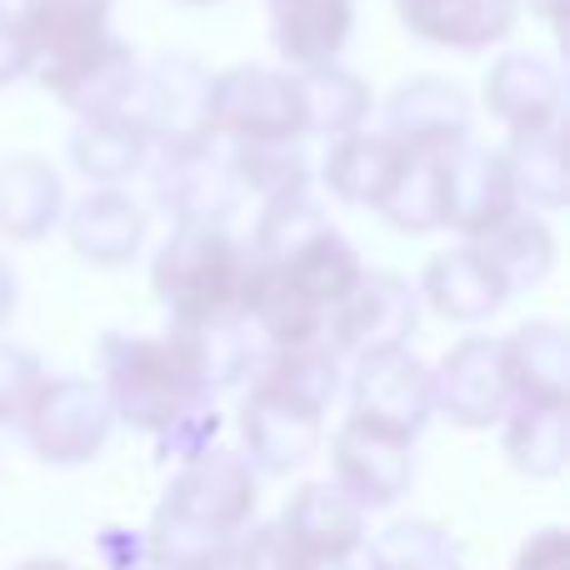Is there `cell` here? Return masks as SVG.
Masks as SVG:
<instances>
[{
  "label": "cell",
  "instance_id": "cell-1",
  "mask_svg": "<svg viewBox=\"0 0 570 570\" xmlns=\"http://www.w3.org/2000/svg\"><path fill=\"white\" fill-rule=\"evenodd\" d=\"M100 391H106L116 425L156 435L160 461H190L216 445L220 411L206 355L196 335L170 325L166 335H100Z\"/></svg>",
  "mask_w": 570,
  "mask_h": 570
},
{
  "label": "cell",
  "instance_id": "cell-2",
  "mask_svg": "<svg viewBox=\"0 0 570 570\" xmlns=\"http://www.w3.org/2000/svg\"><path fill=\"white\" fill-rule=\"evenodd\" d=\"M261 505V475L240 451L206 445L180 461L146 525L150 570H230Z\"/></svg>",
  "mask_w": 570,
  "mask_h": 570
},
{
  "label": "cell",
  "instance_id": "cell-3",
  "mask_svg": "<svg viewBox=\"0 0 570 570\" xmlns=\"http://www.w3.org/2000/svg\"><path fill=\"white\" fill-rule=\"evenodd\" d=\"M246 395H240V455L256 475H291L321 451L325 411L341 391V355L331 345L305 351H261L250 355Z\"/></svg>",
  "mask_w": 570,
  "mask_h": 570
},
{
  "label": "cell",
  "instance_id": "cell-4",
  "mask_svg": "<svg viewBox=\"0 0 570 570\" xmlns=\"http://www.w3.org/2000/svg\"><path fill=\"white\" fill-rule=\"evenodd\" d=\"M30 76L76 116H110L136 80V50L110 36V0H20Z\"/></svg>",
  "mask_w": 570,
  "mask_h": 570
},
{
  "label": "cell",
  "instance_id": "cell-5",
  "mask_svg": "<svg viewBox=\"0 0 570 570\" xmlns=\"http://www.w3.org/2000/svg\"><path fill=\"white\" fill-rule=\"evenodd\" d=\"M250 281H256V261L246 240H236L226 226H176L150 266L156 301L180 331L240 325Z\"/></svg>",
  "mask_w": 570,
  "mask_h": 570
},
{
  "label": "cell",
  "instance_id": "cell-6",
  "mask_svg": "<svg viewBox=\"0 0 570 570\" xmlns=\"http://www.w3.org/2000/svg\"><path fill=\"white\" fill-rule=\"evenodd\" d=\"M210 80L216 76H206L200 60L160 56L150 66H136L120 116L136 120L160 156L210 146L216 140V130H210Z\"/></svg>",
  "mask_w": 570,
  "mask_h": 570
},
{
  "label": "cell",
  "instance_id": "cell-7",
  "mask_svg": "<svg viewBox=\"0 0 570 570\" xmlns=\"http://www.w3.org/2000/svg\"><path fill=\"white\" fill-rule=\"evenodd\" d=\"M110 431H116V411L86 375H46L20 421L30 455L46 465H90L110 445Z\"/></svg>",
  "mask_w": 570,
  "mask_h": 570
},
{
  "label": "cell",
  "instance_id": "cell-8",
  "mask_svg": "<svg viewBox=\"0 0 570 570\" xmlns=\"http://www.w3.org/2000/svg\"><path fill=\"white\" fill-rule=\"evenodd\" d=\"M415 481V441L345 415L331 435V485L361 511H391Z\"/></svg>",
  "mask_w": 570,
  "mask_h": 570
},
{
  "label": "cell",
  "instance_id": "cell-9",
  "mask_svg": "<svg viewBox=\"0 0 570 570\" xmlns=\"http://www.w3.org/2000/svg\"><path fill=\"white\" fill-rule=\"evenodd\" d=\"M210 130L216 140H305L295 76L266 66H236L210 80Z\"/></svg>",
  "mask_w": 570,
  "mask_h": 570
},
{
  "label": "cell",
  "instance_id": "cell-10",
  "mask_svg": "<svg viewBox=\"0 0 570 570\" xmlns=\"http://www.w3.org/2000/svg\"><path fill=\"white\" fill-rule=\"evenodd\" d=\"M421 325V295L395 271H365L355 291L331 315V351L341 361H365L381 351H405Z\"/></svg>",
  "mask_w": 570,
  "mask_h": 570
},
{
  "label": "cell",
  "instance_id": "cell-11",
  "mask_svg": "<svg viewBox=\"0 0 570 570\" xmlns=\"http://www.w3.org/2000/svg\"><path fill=\"white\" fill-rule=\"evenodd\" d=\"M351 415L375 421V425H385V431L415 441L435 415L431 365H425L421 355H411V345H405V351H381V355L355 361V371H351Z\"/></svg>",
  "mask_w": 570,
  "mask_h": 570
},
{
  "label": "cell",
  "instance_id": "cell-12",
  "mask_svg": "<svg viewBox=\"0 0 570 570\" xmlns=\"http://www.w3.org/2000/svg\"><path fill=\"white\" fill-rule=\"evenodd\" d=\"M150 196L176 226H226L246 190L220 140H210V146L160 156V166L150 170Z\"/></svg>",
  "mask_w": 570,
  "mask_h": 570
},
{
  "label": "cell",
  "instance_id": "cell-13",
  "mask_svg": "<svg viewBox=\"0 0 570 570\" xmlns=\"http://www.w3.org/2000/svg\"><path fill=\"white\" fill-rule=\"evenodd\" d=\"M435 415H445L461 431H491L511 411V385H505L501 341L491 335H465L435 365Z\"/></svg>",
  "mask_w": 570,
  "mask_h": 570
},
{
  "label": "cell",
  "instance_id": "cell-14",
  "mask_svg": "<svg viewBox=\"0 0 570 570\" xmlns=\"http://www.w3.org/2000/svg\"><path fill=\"white\" fill-rule=\"evenodd\" d=\"M381 130L411 156H451L471 140V96L445 76H415L385 96Z\"/></svg>",
  "mask_w": 570,
  "mask_h": 570
},
{
  "label": "cell",
  "instance_id": "cell-15",
  "mask_svg": "<svg viewBox=\"0 0 570 570\" xmlns=\"http://www.w3.org/2000/svg\"><path fill=\"white\" fill-rule=\"evenodd\" d=\"M511 210H521L511 180V160L501 146H455L445 156V230L465 240H481L485 230H495Z\"/></svg>",
  "mask_w": 570,
  "mask_h": 570
},
{
  "label": "cell",
  "instance_id": "cell-16",
  "mask_svg": "<svg viewBox=\"0 0 570 570\" xmlns=\"http://www.w3.org/2000/svg\"><path fill=\"white\" fill-rule=\"evenodd\" d=\"M276 525L311 561L335 566V570H351V561L365 551V511L351 495L335 491L331 481H305L285 501Z\"/></svg>",
  "mask_w": 570,
  "mask_h": 570
},
{
  "label": "cell",
  "instance_id": "cell-17",
  "mask_svg": "<svg viewBox=\"0 0 570 570\" xmlns=\"http://www.w3.org/2000/svg\"><path fill=\"white\" fill-rule=\"evenodd\" d=\"M266 281H276L291 301H301L305 311H315L325 325H331V315L341 311V301L355 291V281L365 276L361 256H355V246L341 236L335 226L315 230L305 246H295L285 261L276 266H256Z\"/></svg>",
  "mask_w": 570,
  "mask_h": 570
},
{
  "label": "cell",
  "instance_id": "cell-18",
  "mask_svg": "<svg viewBox=\"0 0 570 570\" xmlns=\"http://www.w3.org/2000/svg\"><path fill=\"white\" fill-rule=\"evenodd\" d=\"M415 295H421L441 321H455V325H481L511 301L501 271L485 261V250L475 246V240H461V246L431 256Z\"/></svg>",
  "mask_w": 570,
  "mask_h": 570
},
{
  "label": "cell",
  "instance_id": "cell-19",
  "mask_svg": "<svg viewBox=\"0 0 570 570\" xmlns=\"http://www.w3.org/2000/svg\"><path fill=\"white\" fill-rule=\"evenodd\" d=\"M485 106H491V116L501 126H511V136L561 126L566 110L561 70L546 56H531V50H505L491 66V76H485Z\"/></svg>",
  "mask_w": 570,
  "mask_h": 570
},
{
  "label": "cell",
  "instance_id": "cell-20",
  "mask_svg": "<svg viewBox=\"0 0 570 570\" xmlns=\"http://www.w3.org/2000/svg\"><path fill=\"white\" fill-rule=\"evenodd\" d=\"M511 405H570V341L566 325L525 321L501 341Z\"/></svg>",
  "mask_w": 570,
  "mask_h": 570
},
{
  "label": "cell",
  "instance_id": "cell-21",
  "mask_svg": "<svg viewBox=\"0 0 570 570\" xmlns=\"http://www.w3.org/2000/svg\"><path fill=\"white\" fill-rule=\"evenodd\" d=\"M395 16L415 40L451 50H491L515 30L521 0H395Z\"/></svg>",
  "mask_w": 570,
  "mask_h": 570
},
{
  "label": "cell",
  "instance_id": "cell-22",
  "mask_svg": "<svg viewBox=\"0 0 570 570\" xmlns=\"http://www.w3.org/2000/svg\"><path fill=\"white\" fill-rule=\"evenodd\" d=\"M405 156H411V150H401L385 130H351V136L331 140V156H325L321 176L335 200L381 210V200L391 196L395 176H401Z\"/></svg>",
  "mask_w": 570,
  "mask_h": 570
},
{
  "label": "cell",
  "instance_id": "cell-23",
  "mask_svg": "<svg viewBox=\"0 0 570 570\" xmlns=\"http://www.w3.org/2000/svg\"><path fill=\"white\" fill-rule=\"evenodd\" d=\"M70 246L90 266H126L146 240V210L120 186H100L70 210Z\"/></svg>",
  "mask_w": 570,
  "mask_h": 570
},
{
  "label": "cell",
  "instance_id": "cell-24",
  "mask_svg": "<svg viewBox=\"0 0 570 570\" xmlns=\"http://www.w3.org/2000/svg\"><path fill=\"white\" fill-rule=\"evenodd\" d=\"M355 26L351 0H271V36L295 70L331 66Z\"/></svg>",
  "mask_w": 570,
  "mask_h": 570
},
{
  "label": "cell",
  "instance_id": "cell-25",
  "mask_svg": "<svg viewBox=\"0 0 570 570\" xmlns=\"http://www.w3.org/2000/svg\"><path fill=\"white\" fill-rule=\"evenodd\" d=\"M60 216H66V190H60L56 166H46L40 156L0 160V236L30 246L50 236Z\"/></svg>",
  "mask_w": 570,
  "mask_h": 570
},
{
  "label": "cell",
  "instance_id": "cell-26",
  "mask_svg": "<svg viewBox=\"0 0 570 570\" xmlns=\"http://www.w3.org/2000/svg\"><path fill=\"white\" fill-rule=\"evenodd\" d=\"M150 136L130 116L110 110V116H80V126L70 130V166L96 186H120L136 170H146L150 160Z\"/></svg>",
  "mask_w": 570,
  "mask_h": 570
},
{
  "label": "cell",
  "instance_id": "cell-27",
  "mask_svg": "<svg viewBox=\"0 0 570 570\" xmlns=\"http://www.w3.org/2000/svg\"><path fill=\"white\" fill-rule=\"evenodd\" d=\"M295 90H301L305 136H325V140H341V136H351V130H365L371 106H375L371 86H365L355 70H345L341 60L295 70Z\"/></svg>",
  "mask_w": 570,
  "mask_h": 570
},
{
  "label": "cell",
  "instance_id": "cell-28",
  "mask_svg": "<svg viewBox=\"0 0 570 570\" xmlns=\"http://www.w3.org/2000/svg\"><path fill=\"white\" fill-rule=\"evenodd\" d=\"M475 246L485 250L495 271H501L505 291H535L556 271V236L535 210H511L495 230H485Z\"/></svg>",
  "mask_w": 570,
  "mask_h": 570
},
{
  "label": "cell",
  "instance_id": "cell-29",
  "mask_svg": "<svg viewBox=\"0 0 570 570\" xmlns=\"http://www.w3.org/2000/svg\"><path fill=\"white\" fill-rule=\"evenodd\" d=\"M566 405H511L501 421V451L531 481H551L566 471Z\"/></svg>",
  "mask_w": 570,
  "mask_h": 570
},
{
  "label": "cell",
  "instance_id": "cell-30",
  "mask_svg": "<svg viewBox=\"0 0 570 570\" xmlns=\"http://www.w3.org/2000/svg\"><path fill=\"white\" fill-rule=\"evenodd\" d=\"M505 160H511L515 200H525L531 210H561L566 200H570L561 126H546V130H525V136H511V146H505Z\"/></svg>",
  "mask_w": 570,
  "mask_h": 570
},
{
  "label": "cell",
  "instance_id": "cell-31",
  "mask_svg": "<svg viewBox=\"0 0 570 570\" xmlns=\"http://www.w3.org/2000/svg\"><path fill=\"white\" fill-rule=\"evenodd\" d=\"M381 220L401 236L445 230V156H405L391 196L381 200Z\"/></svg>",
  "mask_w": 570,
  "mask_h": 570
},
{
  "label": "cell",
  "instance_id": "cell-32",
  "mask_svg": "<svg viewBox=\"0 0 570 570\" xmlns=\"http://www.w3.org/2000/svg\"><path fill=\"white\" fill-rule=\"evenodd\" d=\"M365 570H461V546L435 521H395L365 535Z\"/></svg>",
  "mask_w": 570,
  "mask_h": 570
},
{
  "label": "cell",
  "instance_id": "cell-33",
  "mask_svg": "<svg viewBox=\"0 0 570 570\" xmlns=\"http://www.w3.org/2000/svg\"><path fill=\"white\" fill-rule=\"evenodd\" d=\"M325 226H331V216H325V206L311 196V186L281 190V196H266L261 220H256V236H250L246 250L256 266H276V261H285L295 246H305V240Z\"/></svg>",
  "mask_w": 570,
  "mask_h": 570
},
{
  "label": "cell",
  "instance_id": "cell-34",
  "mask_svg": "<svg viewBox=\"0 0 570 570\" xmlns=\"http://www.w3.org/2000/svg\"><path fill=\"white\" fill-rule=\"evenodd\" d=\"M226 156L240 190L250 196H281V190L311 186V160H305L301 140H236L226 146Z\"/></svg>",
  "mask_w": 570,
  "mask_h": 570
},
{
  "label": "cell",
  "instance_id": "cell-35",
  "mask_svg": "<svg viewBox=\"0 0 570 570\" xmlns=\"http://www.w3.org/2000/svg\"><path fill=\"white\" fill-rule=\"evenodd\" d=\"M40 385H46L40 355L16 341H0V425H16L20 431V421H26Z\"/></svg>",
  "mask_w": 570,
  "mask_h": 570
},
{
  "label": "cell",
  "instance_id": "cell-36",
  "mask_svg": "<svg viewBox=\"0 0 570 570\" xmlns=\"http://www.w3.org/2000/svg\"><path fill=\"white\" fill-rule=\"evenodd\" d=\"M230 570H335V566L311 561L276 521H266V525H250V531L240 535L236 556H230Z\"/></svg>",
  "mask_w": 570,
  "mask_h": 570
},
{
  "label": "cell",
  "instance_id": "cell-37",
  "mask_svg": "<svg viewBox=\"0 0 570 570\" xmlns=\"http://www.w3.org/2000/svg\"><path fill=\"white\" fill-rule=\"evenodd\" d=\"M515 570H570V535L561 525H546L515 551Z\"/></svg>",
  "mask_w": 570,
  "mask_h": 570
},
{
  "label": "cell",
  "instance_id": "cell-38",
  "mask_svg": "<svg viewBox=\"0 0 570 570\" xmlns=\"http://www.w3.org/2000/svg\"><path fill=\"white\" fill-rule=\"evenodd\" d=\"M20 76H30V50L26 36H20L16 10H0V86H10Z\"/></svg>",
  "mask_w": 570,
  "mask_h": 570
},
{
  "label": "cell",
  "instance_id": "cell-39",
  "mask_svg": "<svg viewBox=\"0 0 570 570\" xmlns=\"http://www.w3.org/2000/svg\"><path fill=\"white\" fill-rule=\"evenodd\" d=\"M10 311H16V271L0 261V325L10 321Z\"/></svg>",
  "mask_w": 570,
  "mask_h": 570
},
{
  "label": "cell",
  "instance_id": "cell-40",
  "mask_svg": "<svg viewBox=\"0 0 570 570\" xmlns=\"http://www.w3.org/2000/svg\"><path fill=\"white\" fill-rule=\"evenodd\" d=\"M525 6H531L535 16H546V20H551L556 30H561V20H566V0H525Z\"/></svg>",
  "mask_w": 570,
  "mask_h": 570
},
{
  "label": "cell",
  "instance_id": "cell-41",
  "mask_svg": "<svg viewBox=\"0 0 570 570\" xmlns=\"http://www.w3.org/2000/svg\"><path fill=\"white\" fill-rule=\"evenodd\" d=\"M16 570H76L70 561H56V556H36V561H20Z\"/></svg>",
  "mask_w": 570,
  "mask_h": 570
},
{
  "label": "cell",
  "instance_id": "cell-42",
  "mask_svg": "<svg viewBox=\"0 0 570 570\" xmlns=\"http://www.w3.org/2000/svg\"><path fill=\"white\" fill-rule=\"evenodd\" d=\"M176 6H216V0H176Z\"/></svg>",
  "mask_w": 570,
  "mask_h": 570
},
{
  "label": "cell",
  "instance_id": "cell-43",
  "mask_svg": "<svg viewBox=\"0 0 570 570\" xmlns=\"http://www.w3.org/2000/svg\"><path fill=\"white\" fill-rule=\"evenodd\" d=\"M361 570H365V566H361Z\"/></svg>",
  "mask_w": 570,
  "mask_h": 570
}]
</instances>
